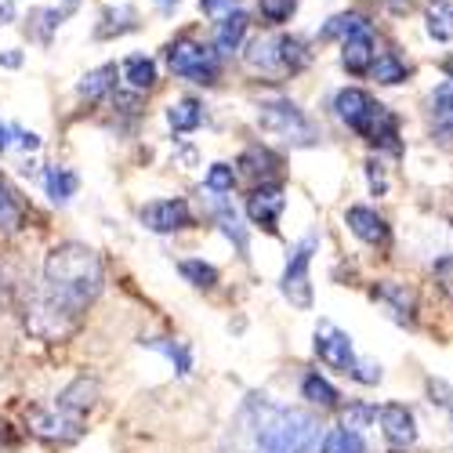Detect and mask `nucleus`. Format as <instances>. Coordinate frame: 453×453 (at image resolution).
<instances>
[{
  "mask_svg": "<svg viewBox=\"0 0 453 453\" xmlns=\"http://www.w3.org/2000/svg\"><path fill=\"white\" fill-rule=\"evenodd\" d=\"M12 145H15V131L8 124H0V153H8Z\"/></svg>",
  "mask_w": 453,
  "mask_h": 453,
  "instance_id": "49530a36",
  "label": "nucleus"
},
{
  "mask_svg": "<svg viewBox=\"0 0 453 453\" xmlns=\"http://www.w3.org/2000/svg\"><path fill=\"white\" fill-rule=\"evenodd\" d=\"M65 19H69L65 8H33L29 19H26V36H33L36 44L48 48V44L55 41V33L62 29Z\"/></svg>",
  "mask_w": 453,
  "mask_h": 453,
  "instance_id": "a878e982",
  "label": "nucleus"
},
{
  "mask_svg": "<svg viewBox=\"0 0 453 453\" xmlns=\"http://www.w3.org/2000/svg\"><path fill=\"white\" fill-rule=\"evenodd\" d=\"M178 273H181V280H185V283H193L196 290H214V287H218V280H221L211 261H200V257H185L181 265H178Z\"/></svg>",
  "mask_w": 453,
  "mask_h": 453,
  "instance_id": "72a5a7b5",
  "label": "nucleus"
},
{
  "mask_svg": "<svg viewBox=\"0 0 453 453\" xmlns=\"http://www.w3.org/2000/svg\"><path fill=\"white\" fill-rule=\"evenodd\" d=\"M334 117L342 120L349 131H356L370 149L377 153H403L399 142V117L381 105L373 95H366L363 88H342L334 95Z\"/></svg>",
  "mask_w": 453,
  "mask_h": 453,
  "instance_id": "7ed1b4c3",
  "label": "nucleus"
},
{
  "mask_svg": "<svg viewBox=\"0 0 453 453\" xmlns=\"http://www.w3.org/2000/svg\"><path fill=\"white\" fill-rule=\"evenodd\" d=\"M12 131H15V145L26 149V153H36V149H41V134L36 131H22V127H12Z\"/></svg>",
  "mask_w": 453,
  "mask_h": 453,
  "instance_id": "37998d69",
  "label": "nucleus"
},
{
  "mask_svg": "<svg viewBox=\"0 0 453 453\" xmlns=\"http://www.w3.org/2000/svg\"><path fill=\"white\" fill-rule=\"evenodd\" d=\"M287 211V188L280 181H257L254 193L247 196V218L265 229L269 236H280V218Z\"/></svg>",
  "mask_w": 453,
  "mask_h": 453,
  "instance_id": "9b49d317",
  "label": "nucleus"
},
{
  "mask_svg": "<svg viewBox=\"0 0 453 453\" xmlns=\"http://www.w3.org/2000/svg\"><path fill=\"white\" fill-rule=\"evenodd\" d=\"M425 29L435 44H449L453 41V8L446 0H432L425 8Z\"/></svg>",
  "mask_w": 453,
  "mask_h": 453,
  "instance_id": "2f4dec72",
  "label": "nucleus"
},
{
  "mask_svg": "<svg viewBox=\"0 0 453 453\" xmlns=\"http://www.w3.org/2000/svg\"><path fill=\"white\" fill-rule=\"evenodd\" d=\"M247 33H250V15L243 8H236L233 15H225L214 22V33H211V48L221 55V58H233L243 51L247 44Z\"/></svg>",
  "mask_w": 453,
  "mask_h": 453,
  "instance_id": "f3484780",
  "label": "nucleus"
},
{
  "mask_svg": "<svg viewBox=\"0 0 453 453\" xmlns=\"http://www.w3.org/2000/svg\"><path fill=\"white\" fill-rule=\"evenodd\" d=\"M342 425H345V428H356V432H366L370 425H377V406L349 403V406L342 410Z\"/></svg>",
  "mask_w": 453,
  "mask_h": 453,
  "instance_id": "4c0bfd02",
  "label": "nucleus"
},
{
  "mask_svg": "<svg viewBox=\"0 0 453 453\" xmlns=\"http://www.w3.org/2000/svg\"><path fill=\"white\" fill-rule=\"evenodd\" d=\"M370 297L381 301L395 323H403V326L418 323V297H413V290L406 283H399V280H377L370 287Z\"/></svg>",
  "mask_w": 453,
  "mask_h": 453,
  "instance_id": "4468645a",
  "label": "nucleus"
},
{
  "mask_svg": "<svg viewBox=\"0 0 453 453\" xmlns=\"http://www.w3.org/2000/svg\"><path fill=\"white\" fill-rule=\"evenodd\" d=\"M26 218H29V211H26L22 196L0 178V233H19L26 225Z\"/></svg>",
  "mask_w": 453,
  "mask_h": 453,
  "instance_id": "c85d7f7f",
  "label": "nucleus"
},
{
  "mask_svg": "<svg viewBox=\"0 0 453 453\" xmlns=\"http://www.w3.org/2000/svg\"><path fill=\"white\" fill-rule=\"evenodd\" d=\"M15 22V0H0V26Z\"/></svg>",
  "mask_w": 453,
  "mask_h": 453,
  "instance_id": "a18cd8bd",
  "label": "nucleus"
},
{
  "mask_svg": "<svg viewBox=\"0 0 453 453\" xmlns=\"http://www.w3.org/2000/svg\"><path fill=\"white\" fill-rule=\"evenodd\" d=\"M55 403H62L65 410H73V413H84L88 418V410L98 403V381L95 377H77L69 388H62L58 392V399Z\"/></svg>",
  "mask_w": 453,
  "mask_h": 453,
  "instance_id": "cd10ccee",
  "label": "nucleus"
},
{
  "mask_svg": "<svg viewBox=\"0 0 453 453\" xmlns=\"http://www.w3.org/2000/svg\"><path fill=\"white\" fill-rule=\"evenodd\" d=\"M236 167L254 181H273L280 174V157L269 145H247L240 153V160H236Z\"/></svg>",
  "mask_w": 453,
  "mask_h": 453,
  "instance_id": "5701e85b",
  "label": "nucleus"
},
{
  "mask_svg": "<svg viewBox=\"0 0 453 453\" xmlns=\"http://www.w3.org/2000/svg\"><path fill=\"white\" fill-rule=\"evenodd\" d=\"M26 428L48 446H69L84 435V413H73L62 403L51 406H29L26 410Z\"/></svg>",
  "mask_w": 453,
  "mask_h": 453,
  "instance_id": "6e6552de",
  "label": "nucleus"
},
{
  "mask_svg": "<svg viewBox=\"0 0 453 453\" xmlns=\"http://www.w3.org/2000/svg\"><path fill=\"white\" fill-rule=\"evenodd\" d=\"M142 26L138 19V8L127 4V0H120V4H109L102 8L98 15V26H95V41H117V36H127Z\"/></svg>",
  "mask_w": 453,
  "mask_h": 453,
  "instance_id": "a211bd4d",
  "label": "nucleus"
},
{
  "mask_svg": "<svg viewBox=\"0 0 453 453\" xmlns=\"http://www.w3.org/2000/svg\"><path fill=\"white\" fill-rule=\"evenodd\" d=\"M410 4H413V0H388V8H392L395 15H403V12H410Z\"/></svg>",
  "mask_w": 453,
  "mask_h": 453,
  "instance_id": "09e8293b",
  "label": "nucleus"
},
{
  "mask_svg": "<svg viewBox=\"0 0 453 453\" xmlns=\"http://www.w3.org/2000/svg\"><path fill=\"white\" fill-rule=\"evenodd\" d=\"M428 392H432V403H439V406L449 413V418H453V385H446V381H432Z\"/></svg>",
  "mask_w": 453,
  "mask_h": 453,
  "instance_id": "79ce46f5",
  "label": "nucleus"
},
{
  "mask_svg": "<svg viewBox=\"0 0 453 453\" xmlns=\"http://www.w3.org/2000/svg\"><path fill=\"white\" fill-rule=\"evenodd\" d=\"M0 65H4V69H19V65H22V51H19V48L0 51Z\"/></svg>",
  "mask_w": 453,
  "mask_h": 453,
  "instance_id": "c03bdc74",
  "label": "nucleus"
},
{
  "mask_svg": "<svg viewBox=\"0 0 453 453\" xmlns=\"http://www.w3.org/2000/svg\"><path fill=\"white\" fill-rule=\"evenodd\" d=\"M254 120H257L261 134H269L280 145H290V149H312V145H319L316 120L297 102H290V98H261Z\"/></svg>",
  "mask_w": 453,
  "mask_h": 453,
  "instance_id": "20e7f679",
  "label": "nucleus"
},
{
  "mask_svg": "<svg viewBox=\"0 0 453 453\" xmlns=\"http://www.w3.org/2000/svg\"><path fill=\"white\" fill-rule=\"evenodd\" d=\"M41 290L62 305L69 316L84 319V312L98 301L105 290V265L102 254L88 243H58L44 257V280Z\"/></svg>",
  "mask_w": 453,
  "mask_h": 453,
  "instance_id": "f03ea898",
  "label": "nucleus"
},
{
  "mask_svg": "<svg viewBox=\"0 0 453 453\" xmlns=\"http://www.w3.org/2000/svg\"><path fill=\"white\" fill-rule=\"evenodd\" d=\"M120 81L131 91L145 95V91H153L160 84V65H157V58H149V55H127L120 62Z\"/></svg>",
  "mask_w": 453,
  "mask_h": 453,
  "instance_id": "aec40b11",
  "label": "nucleus"
},
{
  "mask_svg": "<svg viewBox=\"0 0 453 453\" xmlns=\"http://www.w3.org/2000/svg\"><path fill=\"white\" fill-rule=\"evenodd\" d=\"M294 12H297V0H257V19L265 26H273V29L290 22Z\"/></svg>",
  "mask_w": 453,
  "mask_h": 453,
  "instance_id": "f704fd0d",
  "label": "nucleus"
},
{
  "mask_svg": "<svg viewBox=\"0 0 453 453\" xmlns=\"http://www.w3.org/2000/svg\"><path fill=\"white\" fill-rule=\"evenodd\" d=\"M377 425H381V435H385L392 453H406L413 442H418V421H413V413L403 403L377 406Z\"/></svg>",
  "mask_w": 453,
  "mask_h": 453,
  "instance_id": "f8f14e48",
  "label": "nucleus"
},
{
  "mask_svg": "<svg viewBox=\"0 0 453 453\" xmlns=\"http://www.w3.org/2000/svg\"><path fill=\"white\" fill-rule=\"evenodd\" d=\"M243 65L254 77H265V81H276V77H287L283 69V51H280V36H254V41L243 44Z\"/></svg>",
  "mask_w": 453,
  "mask_h": 453,
  "instance_id": "ddd939ff",
  "label": "nucleus"
},
{
  "mask_svg": "<svg viewBox=\"0 0 453 453\" xmlns=\"http://www.w3.org/2000/svg\"><path fill=\"white\" fill-rule=\"evenodd\" d=\"M240 8V0H200V12L207 15V19H225V15H233Z\"/></svg>",
  "mask_w": 453,
  "mask_h": 453,
  "instance_id": "58836bf2",
  "label": "nucleus"
},
{
  "mask_svg": "<svg viewBox=\"0 0 453 453\" xmlns=\"http://www.w3.org/2000/svg\"><path fill=\"white\" fill-rule=\"evenodd\" d=\"M442 73H446V81L453 84V58H446V62H442Z\"/></svg>",
  "mask_w": 453,
  "mask_h": 453,
  "instance_id": "8fccbe9b",
  "label": "nucleus"
},
{
  "mask_svg": "<svg viewBox=\"0 0 453 453\" xmlns=\"http://www.w3.org/2000/svg\"><path fill=\"white\" fill-rule=\"evenodd\" d=\"M4 294H8V283H4V273H0V301H4Z\"/></svg>",
  "mask_w": 453,
  "mask_h": 453,
  "instance_id": "3c124183",
  "label": "nucleus"
},
{
  "mask_svg": "<svg viewBox=\"0 0 453 453\" xmlns=\"http://www.w3.org/2000/svg\"><path fill=\"white\" fill-rule=\"evenodd\" d=\"M366 77H373L377 84H385V88H395V84H403L410 77V69H406V62L395 51H377Z\"/></svg>",
  "mask_w": 453,
  "mask_h": 453,
  "instance_id": "7c9ffc66",
  "label": "nucleus"
},
{
  "mask_svg": "<svg viewBox=\"0 0 453 453\" xmlns=\"http://www.w3.org/2000/svg\"><path fill=\"white\" fill-rule=\"evenodd\" d=\"M345 225H349V233L356 240H363L366 247H388L392 243V225L385 221V214H377L373 207H349L345 211Z\"/></svg>",
  "mask_w": 453,
  "mask_h": 453,
  "instance_id": "2eb2a0df",
  "label": "nucleus"
},
{
  "mask_svg": "<svg viewBox=\"0 0 453 453\" xmlns=\"http://www.w3.org/2000/svg\"><path fill=\"white\" fill-rule=\"evenodd\" d=\"M435 280H439V287L453 297V254H446V257L435 261Z\"/></svg>",
  "mask_w": 453,
  "mask_h": 453,
  "instance_id": "a19ab883",
  "label": "nucleus"
},
{
  "mask_svg": "<svg viewBox=\"0 0 453 453\" xmlns=\"http://www.w3.org/2000/svg\"><path fill=\"white\" fill-rule=\"evenodd\" d=\"M363 22H366V19H363L359 12H342V15H334V19L319 29V41H345V36L356 33Z\"/></svg>",
  "mask_w": 453,
  "mask_h": 453,
  "instance_id": "e433bc0d",
  "label": "nucleus"
},
{
  "mask_svg": "<svg viewBox=\"0 0 453 453\" xmlns=\"http://www.w3.org/2000/svg\"><path fill=\"white\" fill-rule=\"evenodd\" d=\"M153 4H157V12H160V15H174L181 0H153Z\"/></svg>",
  "mask_w": 453,
  "mask_h": 453,
  "instance_id": "de8ad7c7",
  "label": "nucleus"
},
{
  "mask_svg": "<svg viewBox=\"0 0 453 453\" xmlns=\"http://www.w3.org/2000/svg\"><path fill=\"white\" fill-rule=\"evenodd\" d=\"M138 221L145 225L149 233L157 236H174V233H185L196 225V214L181 196H167V200H153L138 211Z\"/></svg>",
  "mask_w": 453,
  "mask_h": 453,
  "instance_id": "9d476101",
  "label": "nucleus"
},
{
  "mask_svg": "<svg viewBox=\"0 0 453 453\" xmlns=\"http://www.w3.org/2000/svg\"><path fill=\"white\" fill-rule=\"evenodd\" d=\"M312 352L319 356L323 366H330V370H337V373L352 377V381H359V385H377V381H381V366L359 359L356 349H352V337H349L342 326H334L330 319H319Z\"/></svg>",
  "mask_w": 453,
  "mask_h": 453,
  "instance_id": "423d86ee",
  "label": "nucleus"
},
{
  "mask_svg": "<svg viewBox=\"0 0 453 453\" xmlns=\"http://www.w3.org/2000/svg\"><path fill=\"white\" fill-rule=\"evenodd\" d=\"M22 323L33 337H41V342H65V337H73L81 330L84 319L69 316L62 305H55V301L36 287L29 297H26V312H22Z\"/></svg>",
  "mask_w": 453,
  "mask_h": 453,
  "instance_id": "0eeeda50",
  "label": "nucleus"
},
{
  "mask_svg": "<svg viewBox=\"0 0 453 453\" xmlns=\"http://www.w3.org/2000/svg\"><path fill=\"white\" fill-rule=\"evenodd\" d=\"M428 120H432V134H439L442 142H453V84H442L432 91Z\"/></svg>",
  "mask_w": 453,
  "mask_h": 453,
  "instance_id": "b1692460",
  "label": "nucleus"
},
{
  "mask_svg": "<svg viewBox=\"0 0 453 453\" xmlns=\"http://www.w3.org/2000/svg\"><path fill=\"white\" fill-rule=\"evenodd\" d=\"M117 84H120V69L112 65V62H105V65L84 73L81 84H77V95L84 102H109V95L117 91Z\"/></svg>",
  "mask_w": 453,
  "mask_h": 453,
  "instance_id": "4be33fe9",
  "label": "nucleus"
},
{
  "mask_svg": "<svg viewBox=\"0 0 453 453\" xmlns=\"http://www.w3.org/2000/svg\"><path fill=\"white\" fill-rule=\"evenodd\" d=\"M319 453H366V439L356 428H330L319 439Z\"/></svg>",
  "mask_w": 453,
  "mask_h": 453,
  "instance_id": "473e14b6",
  "label": "nucleus"
},
{
  "mask_svg": "<svg viewBox=\"0 0 453 453\" xmlns=\"http://www.w3.org/2000/svg\"><path fill=\"white\" fill-rule=\"evenodd\" d=\"M142 349L160 352V356L174 366L178 377H188V373H193V349H188L185 342H174V337H149V342H142Z\"/></svg>",
  "mask_w": 453,
  "mask_h": 453,
  "instance_id": "bb28decb",
  "label": "nucleus"
},
{
  "mask_svg": "<svg viewBox=\"0 0 453 453\" xmlns=\"http://www.w3.org/2000/svg\"><path fill=\"white\" fill-rule=\"evenodd\" d=\"M366 181H370V193H373V196H385V193H388L385 167L377 164V160H366Z\"/></svg>",
  "mask_w": 453,
  "mask_h": 453,
  "instance_id": "ea45409f",
  "label": "nucleus"
},
{
  "mask_svg": "<svg viewBox=\"0 0 453 453\" xmlns=\"http://www.w3.org/2000/svg\"><path fill=\"white\" fill-rule=\"evenodd\" d=\"M44 193H48L51 203L65 207L73 196L81 193V178H77V171H69V167H62V164L44 167Z\"/></svg>",
  "mask_w": 453,
  "mask_h": 453,
  "instance_id": "393cba45",
  "label": "nucleus"
},
{
  "mask_svg": "<svg viewBox=\"0 0 453 453\" xmlns=\"http://www.w3.org/2000/svg\"><path fill=\"white\" fill-rule=\"evenodd\" d=\"M233 185H236V171L233 164H211L207 174H203V188L211 196H229L233 193Z\"/></svg>",
  "mask_w": 453,
  "mask_h": 453,
  "instance_id": "c9c22d12",
  "label": "nucleus"
},
{
  "mask_svg": "<svg viewBox=\"0 0 453 453\" xmlns=\"http://www.w3.org/2000/svg\"><path fill=\"white\" fill-rule=\"evenodd\" d=\"M236 421L250 435L247 453H319L323 428L309 410L273 403L269 395H247Z\"/></svg>",
  "mask_w": 453,
  "mask_h": 453,
  "instance_id": "f257e3e1",
  "label": "nucleus"
},
{
  "mask_svg": "<svg viewBox=\"0 0 453 453\" xmlns=\"http://www.w3.org/2000/svg\"><path fill=\"white\" fill-rule=\"evenodd\" d=\"M319 250V233H309V236H301L287 257V265H283V276H280V290L283 297L290 301L294 309H312V254Z\"/></svg>",
  "mask_w": 453,
  "mask_h": 453,
  "instance_id": "1a4fd4ad",
  "label": "nucleus"
},
{
  "mask_svg": "<svg viewBox=\"0 0 453 453\" xmlns=\"http://www.w3.org/2000/svg\"><path fill=\"white\" fill-rule=\"evenodd\" d=\"M373 55H377V36H373L370 22H363L356 33H349L342 41V65L352 73V77H366L370 65H373Z\"/></svg>",
  "mask_w": 453,
  "mask_h": 453,
  "instance_id": "dca6fc26",
  "label": "nucleus"
},
{
  "mask_svg": "<svg viewBox=\"0 0 453 453\" xmlns=\"http://www.w3.org/2000/svg\"><path fill=\"white\" fill-rule=\"evenodd\" d=\"M211 218L218 221V229L225 233V240L236 247V254L247 257V254H250V236H247V225H243V218L236 214V207H233L229 200L214 196V203H211Z\"/></svg>",
  "mask_w": 453,
  "mask_h": 453,
  "instance_id": "6ab92c4d",
  "label": "nucleus"
},
{
  "mask_svg": "<svg viewBox=\"0 0 453 453\" xmlns=\"http://www.w3.org/2000/svg\"><path fill=\"white\" fill-rule=\"evenodd\" d=\"M207 124V105L200 98H178L167 105V127L174 134H193Z\"/></svg>",
  "mask_w": 453,
  "mask_h": 453,
  "instance_id": "412c9836",
  "label": "nucleus"
},
{
  "mask_svg": "<svg viewBox=\"0 0 453 453\" xmlns=\"http://www.w3.org/2000/svg\"><path fill=\"white\" fill-rule=\"evenodd\" d=\"M301 399H309L319 410H337V406H342V392H337L326 377H319V370L301 377Z\"/></svg>",
  "mask_w": 453,
  "mask_h": 453,
  "instance_id": "c756f323",
  "label": "nucleus"
},
{
  "mask_svg": "<svg viewBox=\"0 0 453 453\" xmlns=\"http://www.w3.org/2000/svg\"><path fill=\"white\" fill-rule=\"evenodd\" d=\"M164 62H167V69L174 73L178 81L196 84V88H214L221 81V62L225 58L211 44H203L200 36L181 33L164 48Z\"/></svg>",
  "mask_w": 453,
  "mask_h": 453,
  "instance_id": "39448f33",
  "label": "nucleus"
}]
</instances>
